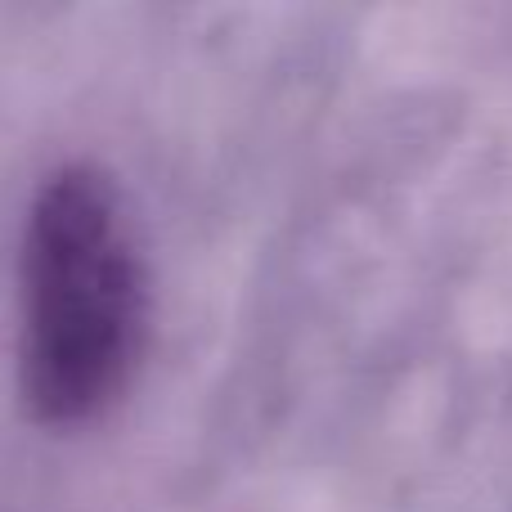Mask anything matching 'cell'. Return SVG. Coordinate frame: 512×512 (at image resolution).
<instances>
[{"instance_id":"6da1fadb","label":"cell","mask_w":512,"mask_h":512,"mask_svg":"<svg viewBox=\"0 0 512 512\" xmlns=\"http://www.w3.org/2000/svg\"><path fill=\"white\" fill-rule=\"evenodd\" d=\"M140 319L135 252L113 194L90 171H59L36 194L23 239V391L72 423L126 378Z\"/></svg>"}]
</instances>
